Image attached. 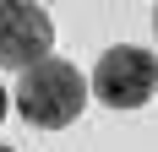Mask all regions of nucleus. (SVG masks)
Here are the masks:
<instances>
[{
    "mask_svg": "<svg viewBox=\"0 0 158 152\" xmlns=\"http://www.w3.org/2000/svg\"><path fill=\"white\" fill-rule=\"evenodd\" d=\"M16 109L22 120L38 125V130H65L87 109V76L77 71L71 60H38L22 71V87H16Z\"/></svg>",
    "mask_w": 158,
    "mask_h": 152,
    "instance_id": "obj_1",
    "label": "nucleus"
},
{
    "mask_svg": "<svg viewBox=\"0 0 158 152\" xmlns=\"http://www.w3.org/2000/svg\"><path fill=\"white\" fill-rule=\"evenodd\" d=\"M153 82H158V65H153V49L142 44H114L104 49V60L93 71V98H104L109 109H142L153 98Z\"/></svg>",
    "mask_w": 158,
    "mask_h": 152,
    "instance_id": "obj_2",
    "label": "nucleus"
},
{
    "mask_svg": "<svg viewBox=\"0 0 158 152\" xmlns=\"http://www.w3.org/2000/svg\"><path fill=\"white\" fill-rule=\"evenodd\" d=\"M49 44H55V22L44 6L0 0V65L6 71H27V65L49 60Z\"/></svg>",
    "mask_w": 158,
    "mask_h": 152,
    "instance_id": "obj_3",
    "label": "nucleus"
},
{
    "mask_svg": "<svg viewBox=\"0 0 158 152\" xmlns=\"http://www.w3.org/2000/svg\"><path fill=\"white\" fill-rule=\"evenodd\" d=\"M6 109H11V98H6V87H0V120H6Z\"/></svg>",
    "mask_w": 158,
    "mask_h": 152,
    "instance_id": "obj_4",
    "label": "nucleus"
},
{
    "mask_svg": "<svg viewBox=\"0 0 158 152\" xmlns=\"http://www.w3.org/2000/svg\"><path fill=\"white\" fill-rule=\"evenodd\" d=\"M0 152H11V147H0Z\"/></svg>",
    "mask_w": 158,
    "mask_h": 152,
    "instance_id": "obj_5",
    "label": "nucleus"
}]
</instances>
